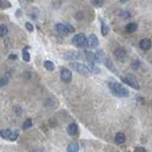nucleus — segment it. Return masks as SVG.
Returning a JSON list of instances; mask_svg holds the SVG:
<instances>
[{
	"instance_id": "obj_1",
	"label": "nucleus",
	"mask_w": 152,
	"mask_h": 152,
	"mask_svg": "<svg viewBox=\"0 0 152 152\" xmlns=\"http://www.w3.org/2000/svg\"><path fill=\"white\" fill-rule=\"evenodd\" d=\"M109 87L114 96L120 98H125L129 96V91L126 87H124L122 84L118 82H109Z\"/></svg>"
},
{
	"instance_id": "obj_2",
	"label": "nucleus",
	"mask_w": 152,
	"mask_h": 152,
	"mask_svg": "<svg viewBox=\"0 0 152 152\" xmlns=\"http://www.w3.org/2000/svg\"><path fill=\"white\" fill-rule=\"evenodd\" d=\"M70 67H72V69L75 71H77L78 73L82 74L84 76H87V77H89V76H90V74H91V72L89 70V67H87L86 65H84V64L73 62V63L70 64Z\"/></svg>"
},
{
	"instance_id": "obj_3",
	"label": "nucleus",
	"mask_w": 152,
	"mask_h": 152,
	"mask_svg": "<svg viewBox=\"0 0 152 152\" xmlns=\"http://www.w3.org/2000/svg\"><path fill=\"white\" fill-rule=\"evenodd\" d=\"M87 38L84 33L76 34L75 36H73L72 40H71L73 45L77 48H85L87 46Z\"/></svg>"
},
{
	"instance_id": "obj_4",
	"label": "nucleus",
	"mask_w": 152,
	"mask_h": 152,
	"mask_svg": "<svg viewBox=\"0 0 152 152\" xmlns=\"http://www.w3.org/2000/svg\"><path fill=\"white\" fill-rule=\"evenodd\" d=\"M0 136H1L2 139L13 142L18 138V132H16V131H11V129H2L0 131Z\"/></svg>"
},
{
	"instance_id": "obj_5",
	"label": "nucleus",
	"mask_w": 152,
	"mask_h": 152,
	"mask_svg": "<svg viewBox=\"0 0 152 152\" xmlns=\"http://www.w3.org/2000/svg\"><path fill=\"white\" fill-rule=\"evenodd\" d=\"M55 30H56L59 33L62 34H67L70 33H73L74 31V28L70 25V24H62V23H58L55 25Z\"/></svg>"
},
{
	"instance_id": "obj_6",
	"label": "nucleus",
	"mask_w": 152,
	"mask_h": 152,
	"mask_svg": "<svg viewBox=\"0 0 152 152\" xmlns=\"http://www.w3.org/2000/svg\"><path fill=\"white\" fill-rule=\"evenodd\" d=\"M124 82L126 84H127L129 87H133L134 89H140V86H139V83L137 81V79L133 75V74H126L125 78H121Z\"/></svg>"
},
{
	"instance_id": "obj_7",
	"label": "nucleus",
	"mask_w": 152,
	"mask_h": 152,
	"mask_svg": "<svg viewBox=\"0 0 152 152\" xmlns=\"http://www.w3.org/2000/svg\"><path fill=\"white\" fill-rule=\"evenodd\" d=\"M81 57H82L81 53L79 51H75V50H67L64 54V58L67 61H75V60H78Z\"/></svg>"
},
{
	"instance_id": "obj_8",
	"label": "nucleus",
	"mask_w": 152,
	"mask_h": 152,
	"mask_svg": "<svg viewBox=\"0 0 152 152\" xmlns=\"http://www.w3.org/2000/svg\"><path fill=\"white\" fill-rule=\"evenodd\" d=\"M99 46V40L95 34H90L87 41V47L89 49H96Z\"/></svg>"
},
{
	"instance_id": "obj_9",
	"label": "nucleus",
	"mask_w": 152,
	"mask_h": 152,
	"mask_svg": "<svg viewBox=\"0 0 152 152\" xmlns=\"http://www.w3.org/2000/svg\"><path fill=\"white\" fill-rule=\"evenodd\" d=\"M60 77H61V80L65 83H70L72 79V73L71 71L67 69H63L60 72Z\"/></svg>"
},
{
	"instance_id": "obj_10",
	"label": "nucleus",
	"mask_w": 152,
	"mask_h": 152,
	"mask_svg": "<svg viewBox=\"0 0 152 152\" xmlns=\"http://www.w3.org/2000/svg\"><path fill=\"white\" fill-rule=\"evenodd\" d=\"M103 62H104V65L107 67V69H109V70H110L111 72H113V73H117V70H116L114 64L109 57H106Z\"/></svg>"
},
{
	"instance_id": "obj_11",
	"label": "nucleus",
	"mask_w": 152,
	"mask_h": 152,
	"mask_svg": "<svg viewBox=\"0 0 152 152\" xmlns=\"http://www.w3.org/2000/svg\"><path fill=\"white\" fill-rule=\"evenodd\" d=\"M114 55L115 57L118 60H125V58L126 57V51L125 49H122V48H119V49L115 50L114 51Z\"/></svg>"
},
{
	"instance_id": "obj_12",
	"label": "nucleus",
	"mask_w": 152,
	"mask_h": 152,
	"mask_svg": "<svg viewBox=\"0 0 152 152\" xmlns=\"http://www.w3.org/2000/svg\"><path fill=\"white\" fill-rule=\"evenodd\" d=\"M139 46L143 50H148L151 48V41L147 38H143L140 41Z\"/></svg>"
},
{
	"instance_id": "obj_13",
	"label": "nucleus",
	"mask_w": 152,
	"mask_h": 152,
	"mask_svg": "<svg viewBox=\"0 0 152 152\" xmlns=\"http://www.w3.org/2000/svg\"><path fill=\"white\" fill-rule=\"evenodd\" d=\"M67 133H69L70 136H75L76 134H77L78 132V126L76 124H70V125L67 126Z\"/></svg>"
},
{
	"instance_id": "obj_14",
	"label": "nucleus",
	"mask_w": 152,
	"mask_h": 152,
	"mask_svg": "<svg viewBox=\"0 0 152 152\" xmlns=\"http://www.w3.org/2000/svg\"><path fill=\"white\" fill-rule=\"evenodd\" d=\"M95 55V63H101L105 60V54H104V51L102 50H98L94 53Z\"/></svg>"
},
{
	"instance_id": "obj_15",
	"label": "nucleus",
	"mask_w": 152,
	"mask_h": 152,
	"mask_svg": "<svg viewBox=\"0 0 152 152\" xmlns=\"http://www.w3.org/2000/svg\"><path fill=\"white\" fill-rule=\"evenodd\" d=\"M126 142V135L123 132H118L115 135V143L118 145H122Z\"/></svg>"
},
{
	"instance_id": "obj_16",
	"label": "nucleus",
	"mask_w": 152,
	"mask_h": 152,
	"mask_svg": "<svg viewBox=\"0 0 152 152\" xmlns=\"http://www.w3.org/2000/svg\"><path fill=\"white\" fill-rule=\"evenodd\" d=\"M138 29V24H136V23H129L126 26V33H134V31H136Z\"/></svg>"
},
{
	"instance_id": "obj_17",
	"label": "nucleus",
	"mask_w": 152,
	"mask_h": 152,
	"mask_svg": "<svg viewBox=\"0 0 152 152\" xmlns=\"http://www.w3.org/2000/svg\"><path fill=\"white\" fill-rule=\"evenodd\" d=\"M85 56L87 58V60L89 61V63H94L95 64V55H94V53H91V51H87L86 50L85 53Z\"/></svg>"
},
{
	"instance_id": "obj_18",
	"label": "nucleus",
	"mask_w": 152,
	"mask_h": 152,
	"mask_svg": "<svg viewBox=\"0 0 152 152\" xmlns=\"http://www.w3.org/2000/svg\"><path fill=\"white\" fill-rule=\"evenodd\" d=\"M79 151V145L77 142H72L70 143L67 147V152H78Z\"/></svg>"
},
{
	"instance_id": "obj_19",
	"label": "nucleus",
	"mask_w": 152,
	"mask_h": 152,
	"mask_svg": "<svg viewBox=\"0 0 152 152\" xmlns=\"http://www.w3.org/2000/svg\"><path fill=\"white\" fill-rule=\"evenodd\" d=\"M44 67H45V69L49 71H53L55 69L54 64L51 61H50V60H46V61L44 62Z\"/></svg>"
},
{
	"instance_id": "obj_20",
	"label": "nucleus",
	"mask_w": 152,
	"mask_h": 152,
	"mask_svg": "<svg viewBox=\"0 0 152 152\" xmlns=\"http://www.w3.org/2000/svg\"><path fill=\"white\" fill-rule=\"evenodd\" d=\"M87 67H89V70L91 72V74H92V73H99L100 72L99 67L96 66L94 63H89V65H87Z\"/></svg>"
},
{
	"instance_id": "obj_21",
	"label": "nucleus",
	"mask_w": 152,
	"mask_h": 152,
	"mask_svg": "<svg viewBox=\"0 0 152 152\" xmlns=\"http://www.w3.org/2000/svg\"><path fill=\"white\" fill-rule=\"evenodd\" d=\"M109 27H107V25L103 21V20H101V31H102V35L103 36H107V34H109Z\"/></svg>"
},
{
	"instance_id": "obj_22",
	"label": "nucleus",
	"mask_w": 152,
	"mask_h": 152,
	"mask_svg": "<svg viewBox=\"0 0 152 152\" xmlns=\"http://www.w3.org/2000/svg\"><path fill=\"white\" fill-rule=\"evenodd\" d=\"M28 48H25V49L23 50V53H22V58L25 62H30L31 60V54L29 51L27 50Z\"/></svg>"
},
{
	"instance_id": "obj_23",
	"label": "nucleus",
	"mask_w": 152,
	"mask_h": 152,
	"mask_svg": "<svg viewBox=\"0 0 152 152\" xmlns=\"http://www.w3.org/2000/svg\"><path fill=\"white\" fill-rule=\"evenodd\" d=\"M8 33V28L5 25H0V37H3Z\"/></svg>"
},
{
	"instance_id": "obj_24",
	"label": "nucleus",
	"mask_w": 152,
	"mask_h": 152,
	"mask_svg": "<svg viewBox=\"0 0 152 152\" xmlns=\"http://www.w3.org/2000/svg\"><path fill=\"white\" fill-rule=\"evenodd\" d=\"M31 126H33V120H31V118H28L25 121V123H24L23 129H30Z\"/></svg>"
},
{
	"instance_id": "obj_25",
	"label": "nucleus",
	"mask_w": 152,
	"mask_h": 152,
	"mask_svg": "<svg viewBox=\"0 0 152 152\" xmlns=\"http://www.w3.org/2000/svg\"><path fill=\"white\" fill-rule=\"evenodd\" d=\"M11 8V3L9 1H1L0 2V9L5 10V9H9Z\"/></svg>"
},
{
	"instance_id": "obj_26",
	"label": "nucleus",
	"mask_w": 152,
	"mask_h": 152,
	"mask_svg": "<svg viewBox=\"0 0 152 152\" xmlns=\"http://www.w3.org/2000/svg\"><path fill=\"white\" fill-rule=\"evenodd\" d=\"M25 27H26V29L30 31V33H33V30H34L33 25V24H31V23H29V22H27V23L25 24Z\"/></svg>"
},
{
	"instance_id": "obj_27",
	"label": "nucleus",
	"mask_w": 152,
	"mask_h": 152,
	"mask_svg": "<svg viewBox=\"0 0 152 152\" xmlns=\"http://www.w3.org/2000/svg\"><path fill=\"white\" fill-rule=\"evenodd\" d=\"M8 82H9V80H8V78L6 77H3V78H0V87H5Z\"/></svg>"
},
{
	"instance_id": "obj_28",
	"label": "nucleus",
	"mask_w": 152,
	"mask_h": 152,
	"mask_svg": "<svg viewBox=\"0 0 152 152\" xmlns=\"http://www.w3.org/2000/svg\"><path fill=\"white\" fill-rule=\"evenodd\" d=\"M91 3H92L93 5L96 6V7H102L104 5V2L103 1H92Z\"/></svg>"
},
{
	"instance_id": "obj_29",
	"label": "nucleus",
	"mask_w": 152,
	"mask_h": 152,
	"mask_svg": "<svg viewBox=\"0 0 152 152\" xmlns=\"http://www.w3.org/2000/svg\"><path fill=\"white\" fill-rule=\"evenodd\" d=\"M134 152H146V149L145 148V147H136Z\"/></svg>"
},
{
	"instance_id": "obj_30",
	"label": "nucleus",
	"mask_w": 152,
	"mask_h": 152,
	"mask_svg": "<svg viewBox=\"0 0 152 152\" xmlns=\"http://www.w3.org/2000/svg\"><path fill=\"white\" fill-rule=\"evenodd\" d=\"M140 66V63H139V61L137 60V61H134V63L132 64V67L134 70H137V67Z\"/></svg>"
},
{
	"instance_id": "obj_31",
	"label": "nucleus",
	"mask_w": 152,
	"mask_h": 152,
	"mask_svg": "<svg viewBox=\"0 0 152 152\" xmlns=\"http://www.w3.org/2000/svg\"><path fill=\"white\" fill-rule=\"evenodd\" d=\"M9 59H16V55H10L9 56Z\"/></svg>"
}]
</instances>
